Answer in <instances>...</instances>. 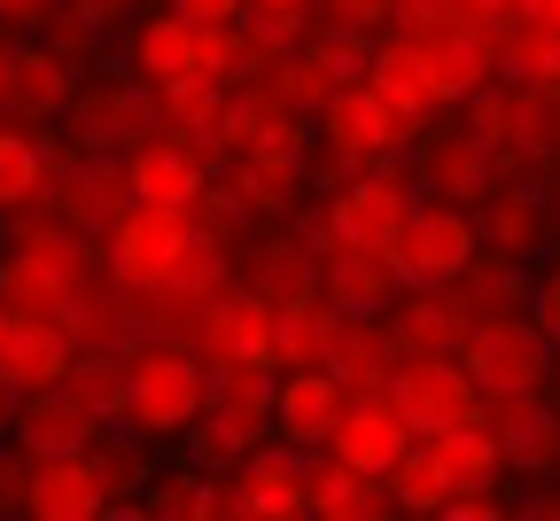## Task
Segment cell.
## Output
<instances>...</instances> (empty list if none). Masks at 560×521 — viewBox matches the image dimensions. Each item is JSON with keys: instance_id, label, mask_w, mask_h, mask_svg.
Instances as JSON below:
<instances>
[{"instance_id": "6da1fadb", "label": "cell", "mask_w": 560, "mask_h": 521, "mask_svg": "<svg viewBox=\"0 0 560 521\" xmlns=\"http://www.w3.org/2000/svg\"><path fill=\"white\" fill-rule=\"evenodd\" d=\"M9 227V250H0V304L9 312H55L70 280L94 265L86 234L70 227L55 202H32V210H0Z\"/></svg>"}, {"instance_id": "7a4b0ae2", "label": "cell", "mask_w": 560, "mask_h": 521, "mask_svg": "<svg viewBox=\"0 0 560 521\" xmlns=\"http://www.w3.org/2000/svg\"><path fill=\"white\" fill-rule=\"evenodd\" d=\"M312 164H304V180L319 172L327 187H342L350 172H366V164H397V148L412 140V132H429V117H405L389 94H374L366 79H342L335 86V102L312 117Z\"/></svg>"}, {"instance_id": "3957f363", "label": "cell", "mask_w": 560, "mask_h": 521, "mask_svg": "<svg viewBox=\"0 0 560 521\" xmlns=\"http://www.w3.org/2000/svg\"><path fill=\"white\" fill-rule=\"evenodd\" d=\"M210 397V366L195 358V343H140L132 350V382H125V428L132 436H179Z\"/></svg>"}, {"instance_id": "277c9868", "label": "cell", "mask_w": 560, "mask_h": 521, "mask_svg": "<svg viewBox=\"0 0 560 521\" xmlns=\"http://www.w3.org/2000/svg\"><path fill=\"white\" fill-rule=\"evenodd\" d=\"M459 358H467V374H475L482 397H506V390H545V382H552L560 343H552V335L529 320V304H522V312H499V320L467 327Z\"/></svg>"}, {"instance_id": "5b68a950", "label": "cell", "mask_w": 560, "mask_h": 521, "mask_svg": "<svg viewBox=\"0 0 560 521\" xmlns=\"http://www.w3.org/2000/svg\"><path fill=\"white\" fill-rule=\"evenodd\" d=\"M62 125H70V148L86 157H132L140 140H156V86H140L132 70L125 79H79V94L62 102Z\"/></svg>"}, {"instance_id": "8992f818", "label": "cell", "mask_w": 560, "mask_h": 521, "mask_svg": "<svg viewBox=\"0 0 560 521\" xmlns=\"http://www.w3.org/2000/svg\"><path fill=\"white\" fill-rule=\"evenodd\" d=\"M389 405L405 413L412 436H444L459 420H482V390L467 374L459 350H429V358H397L389 366Z\"/></svg>"}, {"instance_id": "52a82bcc", "label": "cell", "mask_w": 560, "mask_h": 521, "mask_svg": "<svg viewBox=\"0 0 560 521\" xmlns=\"http://www.w3.org/2000/svg\"><path fill=\"white\" fill-rule=\"evenodd\" d=\"M475 250H482L475 210H459V202H429V195L405 210V227H397V242H389V257H397L405 288H444Z\"/></svg>"}, {"instance_id": "ba28073f", "label": "cell", "mask_w": 560, "mask_h": 521, "mask_svg": "<svg viewBox=\"0 0 560 521\" xmlns=\"http://www.w3.org/2000/svg\"><path fill=\"white\" fill-rule=\"evenodd\" d=\"M187 234H195V227H187V210L125 202V210L109 218V273H117L132 296H149V288H164V273H172V257H179Z\"/></svg>"}, {"instance_id": "9c48e42d", "label": "cell", "mask_w": 560, "mask_h": 521, "mask_svg": "<svg viewBox=\"0 0 560 521\" xmlns=\"http://www.w3.org/2000/svg\"><path fill=\"white\" fill-rule=\"evenodd\" d=\"M195 358L202 366H280L272 358V304L249 296L242 280L219 288L202 304V320H195Z\"/></svg>"}, {"instance_id": "30bf717a", "label": "cell", "mask_w": 560, "mask_h": 521, "mask_svg": "<svg viewBox=\"0 0 560 521\" xmlns=\"http://www.w3.org/2000/svg\"><path fill=\"white\" fill-rule=\"evenodd\" d=\"M420 62H429L436 109H459L475 86L499 79V24L459 16V24H444V32H420Z\"/></svg>"}, {"instance_id": "8fae6325", "label": "cell", "mask_w": 560, "mask_h": 521, "mask_svg": "<svg viewBox=\"0 0 560 521\" xmlns=\"http://www.w3.org/2000/svg\"><path fill=\"white\" fill-rule=\"evenodd\" d=\"M412 202H420V187L397 164H366V172H350L342 187H327V210H335L342 242H374V250L397 242V227H405Z\"/></svg>"}, {"instance_id": "7c38bea8", "label": "cell", "mask_w": 560, "mask_h": 521, "mask_svg": "<svg viewBox=\"0 0 560 521\" xmlns=\"http://www.w3.org/2000/svg\"><path fill=\"white\" fill-rule=\"evenodd\" d=\"M102 428H109V420H102L79 390H70V382L32 390V397H16V413H9V436H16L24 460H70V452H86Z\"/></svg>"}, {"instance_id": "4fadbf2b", "label": "cell", "mask_w": 560, "mask_h": 521, "mask_svg": "<svg viewBox=\"0 0 560 521\" xmlns=\"http://www.w3.org/2000/svg\"><path fill=\"white\" fill-rule=\"evenodd\" d=\"M234 506L257 513V521H296V513H312V452H304V443L265 436L257 452L234 467Z\"/></svg>"}, {"instance_id": "5bb4252c", "label": "cell", "mask_w": 560, "mask_h": 521, "mask_svg": "<svg viewBox=\"0 0 560 521\" xmlns=\"http://www.w3.org/2000/svg\"><path fill=\"white\" fill-rule=\"evenodd\" d=\"M342 413H350V382L335 366H280V390H272V436L280 443L319 452Z\"/></svg>"}, {"instance_id": "9a60e30c", "label": "cell", "mask_w": 560, "mask_h": 521, "mask_svg": "<svg viewBox=\"0 0 560 521\" xmlns=\"http://www.w3.org/2000/svg\"><path fill=\"white\" fill-rule=\"evenodd\" d=\"M552 227H560V210H552V195L537 187V172H529V180H499V187L475 202V234H482V250H506V257L552 250Z\"/></svg>"}, {"instance_id": "2e32d148", "label": "cell", "mask_w": 560, "mask_h": 521, "mask_svg": "<svg viewBox=\"0 0 560 521\" xmlns=\"http://www.w3.org/2000/svg\"><path fill=\"white\" fill-rule=\"evenodd\" d=\"M70 358H79V343L62 335L55 312H9V327H0V382L16 397L70 382Z\"/></svg>"}, {"instance_id": "e0dca14e", "label": "cell", "mask_w": 560, "mask_h": 521, "mask_svg": "<svg viewBox=\"0 0 560 521\" xmlns=\"http://www.w3.org/2000/svg\"><path fill=\"white\" fill-rule=\"evenodd\" d=\"M234 280L249 288V296H265V304H289V296H304V288H319V257L304 250V234L296 227H257V234H242L234 242Z\"/></svg>"}, {"instance_id": "ac0fdd59", "label": "cell", "mask_w": 560, "mask_h": 521, "mask_svg": "<svg viewBox=\"0 0 560 521\" xmlns=\"http://www.w3.org/2000/svg\"><path fill=\"white\" fill-rule=\"evenodd\" d=\"M125 187H132V202L187 210V202L210 187V164H202V148H195V140H179V132L156 125V140H140L132 157H125Z\"/></svg>"}, {"instance_id": "d6986e66", "label": "cell", "mask_w": 560, "mask_h": 521, "mask_svg": "<svg viewBox=\"0 0 560 521\" xmlns=\"http://www.w3.org/2000/svg\"><path fill=\"white\" fill-rule=\"evenodd\" d=\"M412 187L429 195V202H459V210H475L490 187H499V172H490V148H482L467 125H452V132H429Z\"/></svg>"}, {"instance_id": "ffe728a7", "label": "cell", "mask_w": 560, "mask_h": 521, "mask_svg": "<svg viewBox=\"0 0 560 521\" xmlns=\"http://www.w3.org/2000/svg\"><path fill=\"white\" fill-rule=\"evenodd\" d=\"M327 366H335V374L350 382V397H389V366H397L389 320H382V312H342V304H335Z\"/></svg>"}, {"instance_id": "44dd1931", "label": "cell", "mask_w": 560, "mask_h": 521, "mask_svg": "<svg viewBox=\"0 0 560 521\" xmlns=\"http://www.w3.org/2000/svg\"><path fill=\"white\" fill-rule=\"evenodd\" d=\"M24 513H39V521H102V513H117V498L102 490L86 452H70V460H32Z\"/></svg>"}, {"instance_id": "7402d4cb", "label": "cell", "mask_w": 560, "mask_h": 521, "mask_svg": "<svg viewBox=\"0 0 560 521\" xmlns=\"http://www.w3.org/2000/svg\"><path fill=\"white\" fill-rule=\"evenodd\" d=\"M397 288H405V273H397V257L374 250V242H342V250L319 257V296H327V304H342V312H389Z\"/></svg>"}, {"instance_id": "603a6c76", "label": "cell", "mask_w": 560, "mask_h": 521, "mask_svg": "<svg viewBox=\"0 0 560 521\" xmlns=\"http://www.w3.org/2000/svg\"><path fill=\"white\" fill-rule=\"evenodd\" d=\"M412 443V428H405V413L389 405V397H350V413L335 420V436L319 443V452H335V460H350L359 475H389V460Z\"/></svg>"}, {"instance_id": "cb8c5ba5", "label": "cell", "mask_w": 560, "mask_h": 521, "mask_svg": "<svg viewBox=\"0 0 560 521\" xmlns=\"http://www.w3.org/2000/svg\"><path fill=\"white\" fill-rule=\"evenodd\" d=\"M529 280H537V273H522V257H506V250H475V257L444 280V296L459 304L467 327H482V320H499V312H522V304H529Z\"/></svg>"}, {"instance_id": "d4e9b609", "label": "cell", "mask_w": 560, "mask_h": 521, "mask_svg": "<svg viewBox=\"0 0 560 521\" xmlns=\"http://www.w3.org/2000/svg\"><path fill=\"white\" fill-rule=\"evenodd\" d=\"M125 70L140 86H179L195 79V24L179 9H156V16H132L125 24Z\"/></svg>"}, {"instance_id": "484cf974", "label": "cell", "mask_w": 560, "mask_h": 521, "mask_svg": "<svg viewBox=\"0 0 560 521\" xmlns=\"http://www.w3.org/2000/svg\"><path fill=\"white\" fill-rule=\"evenodd\" d=\"M382 320H389L397 358H429V350H459L467 343V320H459V304L444 288H397Z\"/></svg>"}, {"instance_id": "4316f807", "label": "cell", "mask_w": 560, "mask_h": 521, "mask_svg": "<svg viewBox=\"0 0 560 521\" xmlns=\"http://www.w3.org/2000/svg\"><path fill=\"white\" fill-rule=\"evenodd\" d=\"M70 94H79V62H70L55 39L9 47V102H16L24 117H62Z\"/></svg>"}, {"instance_id": "83f0119b", "label": "cell", "mask_w": 560, "mask_h": 521, "mask_svg": "<svg viewBox=\"0 0 560 521\" xmlns=\"http://www.w3.org/2000/svg\"><path fill=\"white\" fill-rule=\"evenodd\" d=\"M366 86L389 94L405 117H436L429 62H420V39H412V32H382V39H374V55H366Z\"/></svg>"}, {"instance_id": "f1b7e54d", "label": "cell", "mask_w": 560, "mask_h": 521, "mask_svg": "<svg viewBox=\"0 0 560 521\" xmlns=\"http://www.w3.org/2000/svg\"><path fill=\"white\" fill-rule=\"evenodd\" d=\"M389 506H397V498H389L382 475H359V467L335 460V452L312 460V513H319V521H374V513H389Z\"/></svg>"}, {"instance_id": "f546056e", "label": "cell", "mask_w": 560, "mask_h": 521, "mask_svg": "<svg viewBox=\"0 0 560 521\" xmlns=\"http://www.w3.org/2000/svg\"><path fill=\"white\" fill-rule=\"evenodd\" d=\"M429 452H436V467H444L452 490L506 483V443H499V428H490V420H459V428L429 436Z\"/></svg>"}, {"instance_id": "4dcf8cb0", "label": "cell", "mask_w": 560, "mask_h": 521, "mask_svg": "<svg viewBox=\"0 0 560 521\" xmlns=\"http://www.w3.org/2000/svg\"><path fill=\"white\" fill-rule=\"evenodd\" d=\"M140 506H149L156 521H219V513H242V506H234V483L202 475L195 460H179L164 483H149V490H140Z\"/></svg>"}, {"instance_id": "1f68e13d", "label": "cell", "mask_w": 560, "mask_h": 521, "mask_svg": "<svg viewBox=\"0 0 560 521\" xmlns=\"http://www.w3.org/2000/svg\"><path fill=\"white\" fill-rule=\"evenodd\" d=\"M327 335H335V304L319 288L272 304V358L280 366H327Z\"/></svg>"}, {"instance_id": "d6a6232c", "label": "cell", "mask_w": 560, "mask_h": 521, "mask_svg": "<svg viewBox=\"0 0 560 521\" xmlns=\"http://www.w3.org/2000/svg\"><path fill=\"white\" fill-rule=\"evenodd\" d=\"M257 79L280 94V102H289V109H304V117H319L327 102H335V86H342V70L304 39V47H289V55H272L265 70H257Z\"/></svg>"}, {"instance_id": "836d02e7", "label": "cell", "mask_w": 560, "mask_h": 521, "mask_svg": "<svg viewBox=\"0 0 560 521\" xmlns=\"http://www.w3.org/2000/svg\"><path fill=\"white\" fill-rule=\"evenodd\" d=\"M499 79H560V16H506L499 24Z\"/></svg>"}, {"instance_id": "e575fe53", "label": "cell", "mask_w": 560, "mask_h": 521, "mask_svg": "<svg viewBox=\"0 0 560 521\" xmlns=\"http://www.w3.org/2000/svg\"><path fill=\"white\" fill-rule=\"evenodd\" d=\"M272 390H280V366H210V397L202 405L272 436Z\"/></svg>"}, {"instance_id": "d590c367", "label": "cell", "mask_w": 560, "mask_h": 521, "mask_svg": "<svg viewBox=\"0 0 560 521\" xmlns=\"http://www.w3.org/2000/svg\"><path fill=\"white\" fill-rule=\"evenodd\" d=\"M179 443H187V460L202 467V475H234L249 452H257V443H265V428H242V420H226V413H195L187 428H179Z\"/></svg>"}, {"instance_id": "8d00e7d4", "label": "cell", "mask_w": 560, "mask_h": 521, "mask_svg": "<svg viewBox=\"0 0 560 521\" xmlns=\"http://www.w3.org/2000/svg\"><path fill=\"white\" fill-rule=\"evenodd\" d=\"M125 382H132V350L125 343H86L79 358H70V390H79L102 420L125 413Z\"/></svg>"}, {"instance_id": "74e56055", "label": "cell", "mask_w": 560, "mask_h": 521, "mask_svg": "<svg viewBox=\"0 0 560 521\" xmlns=\"http://www.w3.org/2000/svg\"><path fill=\"white\" fill-rule=\"evenodd\" d=\"M187 227H195V218H187ZM164 288H172V296H195V304H210L219 288H234V250L210 242V234H187L179 257H172V273H164Z\"/></svg>"}, {"instance_id": "f35d334b", "label": "cell", "mask_w": 560, "mask_h": 521, "mask_svg": "<svg viewBox=\"0 0 560 521\" xmlns=\"http://www.w3.org/2000/svg\"><path fill=\"white\" fill-rule=\"evenodd\" d=\"M257 47H249V32H242V16L234 24H195V79H210V86H242V79H257Z\"/></svg>"}, {"instance_id": "ab89813d", "label": "cell", "mask_w": 560, "mask_h": 521, "mask_svg": "<svg viewBox=\"0 0 560 521\" xmlns=\"http://www.w3.org/2000/svg\"><path fill=\"white\" fill-rule=\"evenodd\" d=\"M499 443H506V475H529V483L560 475V413L552 405H537L529 420H514Z\"/></svg>"}, {"instance_id": "60d3db41", "label": "cell", "mask_w": 560, "mask_h": 521, "mask_svg": "<svg viewBox=\"0 0 560 521\" xmlns=\"http://www.w3.org/2000/svg\"><path fill=\"white\" fill-rule=\"evenodd\" d=\"M140 443H149V436H132L125 420H117V428H102V436L86 443V460H94V475H102V490H109V498L149 490V460H140Z\"/></svg>"}, {"instance_id": "b9f144b4", "label": "cell", "mask_w": 560, "mask_h": 521, "mask_svg": "<svg viewBox=\"0 0 560 521\" xmlns=\"http://www.w3.org/2000/svg\"><path fill=\"white\" fill-rule=\"evenodd\" d=\"M39 172H47V140L24 125H0V210H24L39 195Z\"/></svg>"}, {"instance_id": "7bdbcfd3", "label": "cell", "mask_w": 560, "mask_h": 521, "mask_svg": "<svg viewBox=\"0 0 560 521\" xmlns=\"http://www.w3.org/2000/svg\"><path fill=\"white\" fill-rule=\"evenodd\" d=\"M382 483H389V498H397V506H420V513L452 498V483H444V467H436V452H429V436H412L405 452L389 460V475H382Z\"/></svg>"}, {"instance_id": "ee69618b", "label": "cell", "mask_w": 560, "mask_h": 521, "mask_svg": "<svg viewBox=\"0 0 560 521\" xmlns=\"http://www.w3.org/2000/svg\"><path fill=\"white\" fill-rule=\"evenodd\" d=\"M226 187H234V195L249 202V218H296V187H304V180H289V172H265V164L234 157Z\"/></svg>"}, {"instance_id": "f6af8a7d", "label": "cell", "mask_w": 560, "mask_h": 521, "mask_svg": "<svg viewBox=\"0 0 560 521\" xmlns=\"http://www.w3.org/2000/svg\"><path fill=\"white\" fill-rule=\"evenodd\" d=\"M187 218H195V234H210V242H226V250H234V242L249 234V202H242L234 187H202V195L187 202Z\"/></svg>"}, {"instance_id": "bcb514c9", "label": "cell", "mask_w": 560, "mask_h": 521, "mask_svg": "<svg viewBox=\"0 0 560 521\" xmlns=\"http://www.w3.org/2000/svg\"><path fill=\"white\" fill-rule=\"evenodd\" d=\"M242 32H249L257 62H272V55H289V47H304V39H312L304 9H242Z\"/></svg>"}, {"instance_id": "7dc6e473", "label": "cell", "mask_w": 560, "mask_h": 521, "mask_svg": "<svg viewBox=\"0 0 560 521\" xmlns=\"http://www.w3.org/2000/svg\"><path fill=\"white\" fill-rule=\"evenodd\" d=\"M397 16V0H327V24H350V32H382Z\"/></svg>"}, {"instance_id": "c3c4849f", "label": "cell", "mask_w": 560, "mask_h": 521, "mask_svg": "<svg viewBox=\"0 0 560 521\" xmlns=\"http://www.w3.org/2000/svg\"><path fill=\"white\" fill-rule=\"evenodd\" d=\"M529 320H537L545 335H560V273H545V280H529Z\"/></svg>"}, {"instance_id": "681fc988", "label": "cell", "mask_w": 560, "mask_h": 521, "mask_svg": "<svg viewBox=\"0 0 560 521\" xmlns=\"http://www.w3.org/2000/svg\"><path fill=\"white\" fill-rule=\"evenodd\" d=\"M24 483H32V460L9 443V452H0V506H24Z\"/></svg>"}, {"instance_id": "f907efd6", "label": "cell", "mask_w": 560, "mask_h": 521, "mask_svg": "<svg viewBox=\"0 0 560 521\" xmlns=\"http://www.w3.org/2000/svg\"><path fill=\"white\" fill-rule=\"evenodd\" d=\"M172 9H179L187 24H234V16L249 9V0H172Z\"/></svg>"}, {"instance_id": "816d5d0a", "label": "cell", "mask_w": 560, "mask_h": 521, "mask_svg": "<svg viewBox=\"0 0 560 521\" xmlns=\"http://www.w3.org/2000/svg\"><path fill=\"white\" fill-rule=\"evenodd\" d=\"M55 0H0V24H47Z\"/></svg>"}, {"instance_id": "f5cc1de1", "label": "cell", "mask_w": 560, "mask_h": 521, "mask_svg": "<svg viewBox=\"0 0 560 521\" xmlns=\"http://www.w3.org/2000/svg\"><path fill=\"white\" fill-rule=\"evenodd\" d=\"M459 9L482 16V24H506V16H514V0H459Z\"/></svg>"}, {"instance_id": "db71d44e", "label": "cell", "mask_w": 560, "mask_h": 521, "mask_svg": "<svg viewBox=\"0 0 560 521\" xmlns=\"http://www.w3.org/2000/svg\"><path fill=\"white\" fill-rule=\"evenodd\" d=\"M79 9H86L94 24H117V16H125V0H79Z\"/></svg>"}, {"instance_id": "11a10c76", "label": "cell", "mask_w": 560, "mask_h": 521, "mask_svg": "<svg viewBox=\"0 0 560 521\" xmlns=\"http://www.w3.org/2000/svg\"><path fill=\"white\" fill-rule=\"evenodd\" d=\"M514 16H552V0H514Z\"/></svg>"}, {"instance_id": "9f6ffc18", "label": "cell", "mask_w": 560, "mask_h": 521, "mask_svg": "<svg viewBox=\"0 0 560 521\" xmlns=\"http://www.w3.org/2000/svg\"><path fill=\"white\" fill-rule=\"evenodd\" d=\"M0 109H9V39H0Z\"/></svg>"}, {"instance_id": "6f0895ef", "label": "cell", "mask_w": 560, "mask_h": 521, "mask_svg": "<svg viewBox=\"0 0 560 521\" xmlns=\"http://www.w3.org/2000/svg\"><path fill=\"white\" fill-rule=\"evenodd\" d=\"M249 9H312V0H249Z\"/></svg>"}, {"instance_id": "680465c9", "label": "cell", "mask_w": 560, "mask_h": 521, "mask_svg": "<svg viewBox=\"0 0 560 521\" xmlns=\"http://www.w3.org/2000/svg\"><path fill=\"white\" fill-rule=\"evenodd\" d=\"M545 172H552V187H545V195H552V210H560V157H552V164H545Z\"/></svg>"}, {"instance_id": "91938a15", "label": "cell", "mask_w": 560, "mask_h": 521, "mask_svg": "<svg viewBox=\"0 0 560 521\" xmlns=\"http://www.w3.org/2000/svg\"><path fill=\"white\" fill-rule=\"evenodd\" d=\"M0 327H9V304H0Z\"/></svg>"}, {"instance_id": "94428289", "label": "cell", "mask_w": 560, "mask_h": 521, "mask_svg": "<svg viewBox=\"0 0 560 521\" xmlns=\"http://www.w3.org/2000/svg\"><path fill=\"white\" fill-rule=\"evenodd\" d=\"M552 16H560V0H552Z\"/></svg>"}, {"instance_id": "6125c7cd", "label": "cell", "mask_w": 560, "mask_h": 521, "mask_svg": "<svg viewBox=\"0 0 560 521\" xmlns=\"http://www.w3.org/2000/svg\"><path fill=\"white\" fill-rule=\"evenodd\" d=\"M552 343H560V335H552Z\"/></svg>"}]
</instances>
